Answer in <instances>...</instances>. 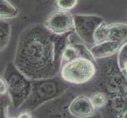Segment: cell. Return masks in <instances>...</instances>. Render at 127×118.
Returning <instances> with one entry per match:
<instances>
[{
    "label": "cell",
    "mask_w": 127,
    "mask_h": 118,
    "mask_svg": "<svg viewBox=\"0 0 127 118\" xmlns=\"http://www.w3.org/2000/svg\"><path fill=\"white\" fill-rule=\"evenodd\" d=\"M117 62L120 69L126 62H127V43L122 46L119 52L118 53Z\"/></svg>",
    "instance_id": "cell-18"
},
{
    "label": "cell",
    "mask_w": 127,
    "mask_h": 118,
    "mask_svg": "<svg viewBox=\"0 0 127 118\" xmlns=\"http://www.w3.org/2000/svg\"><path fill=\"white\" fill-rule=\"evenodd\" d=\"M96 91L107 96L108 104L102 110L104 118H122L127 110V80L117 62V58L97 60Z\"/></svg>",
    "instance_id": "cell-2"
},
{
    "label": "cell",
    "mask_w": 127,
    "mask_h": 118,
    "mask_svg": "<svg viewBox=\"0 0 127 118\" xmlns=\"http://www.w3.org/2000/svg\"><path fill=\"white\" fill-rule=\"evenodd\" d=\"M33 118H34V117H33Z\"/></svg>",
    "instance_id": "cell-25"
},
{
    "label": "cell",
    "mask_w": 127,
    "mask_h": 118,
    "mask_svg": "<svg viewBox=\"0 0 127 118\" xmlns=\"http://www.w3.org/2000/svg\"><path fill=\"white\" fill-rule=\"evenodd\" d=\"M122 72H123L124 75H125V76H126V80H127V69H125V70H123Z\"/></svg>",
    "instance_id": "cell-22"
},
{
    "label": "cell",
    "mask_w": 127,
    "mask_h": 118,
    "mask_svg": "<svg viewBox=\"0 0 127 118\" xmlns=\"http://www.w3.org/2000/svg\"><path fill=\"white\" fill-rule=\"evenodd\" d=\"M0 93L1 95H6L8 93V86L5 79L0 76Z\"/></svg>",
    "instance_id": "cell-19"
},
{
    "label": "cell",
    "mask_w": 127,
    "mask_h": 118,
    "mask_svg": "<svg viewBox=\"0 0 127 118\" xmlns=\"http://www.w3.org/2000/svg\"><path fill=\"white\" fill-rule=\"evenodd\" d=\"M74 32L77 36L88 47L95 45L94 35L96 29L104 20L103 17L93 14L73 15Z\"/></svg>",
    "instance_id": "cell-7"
},
{
    "label": "cell",
    "mask_w": 127,
    "mask_h": 118,
    "mask_svg": "<svg viewBox=\"0 0 127 118\" xmlns=\"http://www.w3.org/2000/svg\"><path fill=\"white\" fill-rule=\"evenodd\" d=\"M8 118H17V117H9Z\"/></svg>",
    "instance_id": "cell-23"
},
{
    "label": "cell",
    "mask_w": 127,
    "mask_h": 118,
    "mask_svg": "<svg viewBox=\"0 0 127 118\" xmlns=\"http://www.w3.org/2000/svg\"><path fill=\"white\" fill-rule=\"evenodd\" d=\"M17 118H33L32 113L29 111H21L19 112V114L17 117Z\"/></svg>",
    "instance_id": "cell-20"
},
{
    "label": "cell",
    "mask_w": 127,
    "mask_h": 118,
    "mask_svg": "<svg viewBox=\"0 0 127 118\" xmlns=\"http://www.w3.org/2000/svg\"><path fill=\"white\" fill-rule=\"evenodd\" d=\"M44 27L51 33L63 36L74 32L73 15L70 12L57 10L47 17Z\"/></svg>",
    "instance_id": "cell-8"
},
{
    "label": "cell",
    "mask_w": 127,
    "mask_h": 118,
    "mask_svg": "<svg viewBox=\"0 0 127 118\" xmlns=\"http://www.w3.org/2000/svg\"><path fill=\"white\" fill-rule=\"evenodd\" d=\"M122 118H127V110L125 111V113H123V115H122Z\"/></svg>",
    "instance_id": "cell-21"
},
{
    "label": "cell",
    "mask_w": 127,
    "mask_h": 118,
    "mask_svg": "<svg viewBox=\"0 0 127 118\" xmlns=\"http://www.w3.org/2000/svg\"><path fill=\"white\" fill-rule=\"evenodd\" d=\"M69 85L58 76L32 80L30 94L18 112H33L43 104L62 96L67 91Z\"/></svg>",
    "instance_id": "cell-3"
},
{
    "label": "cell",
    "mask_w": 127,
    "mask_h": 118,
    "mask_svg": "<svg viewBox=\"0 0 127 118\" xmlns=\"http://www.w3.org/2000/svg\"><path fill=\"white\" fill-rule=\"evenodd\" d=\"M17 14V10L7 0H0V17H13Z\"/></svg>",
    "instance_id": "cell-14"
},
{
    "label": "cell",
    "mask_w": 127,
    "mask_h": 118,
    "mask_svg": "<svg viewBox=\"0 0 127 118\" xmlns=\"http://www.w3.org/2000/svg\"><path fill=\"white\" fill-rule=\"evenodd\" d=\"M0 96H2V95H1V93H0Z\"/></svg>",
    "instance_id": "cell-24"
},
{
    "label": "cell",
    "mask_w": 127,
    "mask_h": 118,
    "mask_svg": "<svg viewBox=\"0 0 127 118\" xmlns=\"http://www.w3.org/2000/svg\"><path fill=\"white\" fill-rule=\"evenodd\" d=\"M80 52L75 46L74 43H69V44L65 47V49L62 54V65L70 62L77 58H80Z\"/></svg>",
    "instance_id": "cell-13"
},
{
    "label": "cell",
    "mask_w": 127,
    "mask_h": 118,
    "mask_svg": "<svg viewBox=\"0 0 127 118\" xmlns=\"http://www.w3.org/2000/svg\"><path fill=\"white\" fill-rule=\"evenodd\" d=\"M91 102L96 110H103L108 104L107 96L101 91H95L89 95Z\"/></svg>",
    "instance_id": "cell-12"
},
{
    "label": "cell",
    "mask_w": 127,
    "mask_h": 118,
    "mask_svg": "<svg viewBox=\"0 0 127 118\" xmlns=\"http://www.w3.org/2000/svg\"><path fill=\"white\" fill-rule=\"evenodd\" d=\"M70 93L66 91L60 97L48 102L32 112L34 118H76L71 116L68 112V104L72 99ZM90 118H104L102 113L96 112Z\"/></svg>",
    "instance_id": "cell-6"
},
{
    "label": "cell",
    "mask_w": 127,
    "mask_h": 118,
    "mask_svg": "<svg viewBox=\"0 0 127 118\" xmlns=\"http://www.w3.org/2000/svg\"><path fill=\"white\" fill-rule=\"evenodd\" d=\"M107 40L115 41L123 45L127 43V24L112 23L108 24Z\"/></svg>",
    "instance_id": "cell-11"
},
{
    "label": "cell",
    "mask_w": 127,
    "mask_h": 118,
    "mask_svg": "<svg viewBox=\"0 0 127 118\" xmlns=\"http://www.w3.org/2000/svg\"><path fill=\"white\" fill-rule=\"evenodd\" d=\"M107 33H108V24L103 22L96 29L94 35L95 43H99L103 41L107 40Z\"/></svg>",
    "instance_id": "cell-15"
},
{
    "label": "cell",
    "mask_w": 127,
    "mask_h": 118,
    "mask_svg": "<svg viewBox=\"0 0 127 118\" xmlns=\"http://www.w3.org/2000/svg\"><path fill=\"white\" fill-rule=\"evenodd\" d=\"M72 33L58 36L43 26L32 30L16 60V67L31 80L58 75L63 52L71 43Z\"/></svg>",
    "instance_id": "cell-1"
},
{
    "label": "cell",
    "mask_w": 127,
    "mask_h": 118,
    "mask_svg": "<svg viewBox=\"0 0 127 118\" xmlns=\"http://www.w3.org/2000/svg\"><path fill=\"white\" fill-rule=\"evenodd\" d=\"M5 80L7 83V94L10 99L11 106L14 110L18 112L30 94L32 80L17 69L8 72Z\"/></svg>",
    "instance_id": "cell-5"
},
{
    "label": "cell",
    "mask_w": 127,
    "mask_h": 118,
    "mask_svg": "<svg viewBox=\"0 0 127 118\" xmlns=\"http://www.w3.org/2000/svg\"><path fill=\"white\" fill-rule=\"evenodd\" d=\"M67 109L69 114L76 118H90L97 112L89 96L83 94L72 98Z\"/></svg>",
    "instance_id": "cell-9"
},
{
    "label": "cell",
    "mask_w": 127,
    "mask_h": 118,
    "mask_svg": "<svg viewBox=\"0 0 127 118\" xmlns=\"http://www.w3.org/2000/svg\"><path fill=\"white\" fill-rule=\"evenodd\" d=\"M11 106L10 99L7 94L0 96V118H8L10 106Z\"/></svg>",
    "instance_id": "cell-17"
},
{
    "label": "cell",
    "mask_w": 127,
    "mask_h": 118,
    "mask_svg": "<svg viewBox=\"0 0 127 118\" xmlns=\"http://www.w3.org/2000/svg\"><path fill=\"white\" fill-rule=\"evenodd\" d=\"M78 4V0H55V6L59 10L70 12Z\"/></svg>",
    "instance_id": "cell-16"
},
{
    "label": "cell",
    "mask_w": 127,
    "mask_h": 118,
    "mask_svg": "<svg viewBox=\"0 0 127 118\" xmlns=\"http://www.w3.org/2000/svg\"><path fill=\"white\" fill-rule=\"evenodd\" d=\"M59 74L68 84L85 85L95 78L97 65L96 62L80 57L63 64Z\"/></svg>",
    "instance_id": "cell-4"
},
{
    "label": "cell",
    "mask_w": 127,
    "mask_h": 118,
    "mask_svg": "<svg viewBox=\"0 0 127 118\" xmlns=\"http://www.w3.org/2000/svg\"><path fill=\"white\" fill-rule=\"evenodd\" d=\"M122 44L111 40H106L90 47V50L93 54L94 58L97 60L106 59L114 57L119 52Z\"/></svg>",
    "instance_id": "cell-10"
}]
</instances>
